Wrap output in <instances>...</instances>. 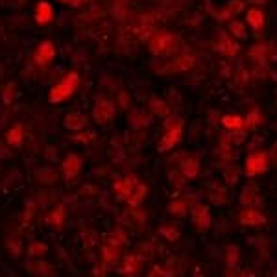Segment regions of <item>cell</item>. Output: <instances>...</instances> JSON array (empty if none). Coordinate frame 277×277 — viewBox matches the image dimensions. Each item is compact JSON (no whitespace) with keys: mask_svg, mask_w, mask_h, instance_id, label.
<instances>
[{"mask_svg":"<svg viewBox=\"0 0 277 277\" xmlns=\"http://www.w3.org/2000/svg\"><path fill=\"white\" fill-rule=\"evenodd\" d=\"M54 17V9L50 6L48 2H39L37 7H35V21L39 24H46V22L52 21Z\"/></svg>","mask_w":277,"mask_h":277,"instance_id":"cell-15","label":"cell"},{"mask_svg":"<svg viewBox=\"0 0 277 277\" xmlns=\"http://www.w3.org/2000/svg\"><path fill=\"white\" fill-rule=\"evenodd\" d=\"M85 117L80 115V113H70L69 117L65 118V126L69 128V130H82L83 126H85Z\"/></svg>","mask_w":277,"mask_h":277,"instance_id":"cell-21","label":"cell"},{"mask_svg":"<svg viewBox=\"0 0 277 277\" xmlns=\"http://www.w3.org/2000/svg\"><path fill=\"white\" fill-rule=\"evenodd\" d=\"M146 192H148L146 185H142V183H137V185H135V188H133V192L130 194V198H128V203H130L132 207H137V205H140V203H142V200L146 198Z\"/></svg>","mask_w":277,"mask_h":277,"instance_id":"cell-20","label":"cell"},{"mask_svg":"<svg viewBox=\"0 0 277 277\" xmlns=\"http://www.w3.org/2000/svg\"><path fill=\"white\" fill-rule=\"evenodd\" d=\"M268 170V153L266 152H251L246 159V176L253 178Z\"/></svg>","mask_w":277,"mask_h":277,"instance_id":"cell-4","label":"cell"},{"mask_svg":"<svg viewBox=\"0 0 277 277\" xmlns=\"http://www.w3.org/2000/svg\"><path fill=\"white\" fill-rule=\"evenodd\" d=\"M240 203L244 207H257L263 203V198L259 196V192L253 187H246L240 194Z\"/></svg>","mask_w":277,"mask_h":277,"instance_id":"cell-14","label":"cell"},{"mask_svg":"<svg viewBox=\"0 0 277 277\" xmlns=\"http://www.w3.org/2000/svg\"><path fill=\"white\" fill-rule=\"evenodd\" d=\"M80 168H82V159L78 155H69L67 161H65V165H63V170H65L67 178H74Z\"/></svg>","mask_w":277,"mask_h":277,"instance_id":"cell-18","label":"cell"},{"mask_svg":"<svg viewBox=\"0 0 277 277\" xmlns=\"http://www.w3.org/2000/svg\"><path fill=\"white\" fill-rule=\"evenodd\" d=\"M224 176H226V181H228L229 185H235L236 181H238V176H240V168H238L236 165H231V163H229V166L226 168Z\"/></svg>","mask_w":277,"mask_h":277,"instance_id":"cell-24","label":"cell"},{"mask_svg":"<svg viewBox=\"0 0 277 277\" xmlns=\"http://www.w3.org/2000/svg\"><path fill=\"white\" fill-rule=\"evenodd\" d=\"M246 19H248V22L251 24V28L257 30V32L264 28V13L259 9V7H251V9H248Z\"/></svg>","mask_w":277,"mask_h":277,"instance_id":"cell-17","label":"cell"},{"mask_svg":"<svg viewBox=\"0 0 277 277\" xmlns=\"http://www.w3.org/2000/svg\"><path fill=\"white\" fill-rule=\"evenodd\" d=\"M194 67V57L190 54H183L180 57H174L172 61L168 63L166 70L170 72H181V70H188Z\"/></svg>","mask_w":277,"mask_h":277,"instance_id":"cell-12","label":"cell"},{"mask_svg":"<svg viewBox=\"0 0 277 277\" xmlns=\"http://www.w3.org/2000/svg\"><path fill=\"white\" fill-rule=\"evenodd\" d=\"M181 174L187 178V180H194L198 174H200V161L196 159L194 155H185L181 159Z\"/></svg>","mask_w":277,"mask_h":277,"instance_id":"cell-10","label":"cell"},{"mask_svg":"<svg viewBox=\"0 0 277 277\" xmlns=\"http://www.w3.org/2000/svg\"><path fill=\"white\" fill-rule=\"evenodd\" d=\"M59 2H65V4H70V6H80L83 0H59Z\"/></svg>","mask_w":277,"mask_h":277,"instance_id":"cell-30","label":"cell"},{"mask_svg":"<svg viewBox=\"0 0 277 277\" xmlns=\"http://www.w3.org/2000/svg\"><path fill=\"white\" fill-rule=\"evenodd\" d=\"M183 138V120L180 117H166L165 120V135L161 138L159 142V150L161 152H166L174 146L181 142Z\"/></svg>","mask_w":277,"mask_h":277,"instance_id":"cell-2","label":"cell"},{"mask_svg":"<svg viewBox=\"0 0 277 277\" xmlns=\"http://www.w3.org/2000/svg\"><path fill=\"white\" fill-rule=\"evenodd\" d=\"M216 48H218V52H220L224 57H235L236 52H238V45H236L235 41H231L228 35L224 34V32H220L218 34V41H216Z\"/></svg>","mask_w":277,"mask_h":277,"instance_id":"cell-9","label":"cell"},{"mask_svg":"<svg viewBox=\"0 0 277 277\" xmlns=\"http://www.w3.org/2000/svg\"><path fill=\"white\" fill-rule=\"evenodd\" d=\"M249 2H251V4H259V6H261V4H266L268 0H249Z\"/></svg>","mask_w":277,"mask_h":277,"instance_id":"cell-31","label":"cell"},{"mask_svg":"<svg viewBox=\"0 0 277 277\" xmlns=\"http://www.w3.org/2000/svg\"><path fill=\"white\" fill-rule=\"evenodd\" d=\"M168 211L176 216H183L187 215L188 211V201L187 200H174L170 205H168Z\"/></svg>","mask_w":277,"mask_h":277,"instance_id":"cell-22","label":"cell"},{"mask_svg":"<svg viewBox=\"0 0 277 277\" xmlns=\"http://www.w3.org/2000/svg\"><path fill=\"white\" fill-rule=\"evenodd\" d=\"M92 115L96 118V122L105 124V122H109L111 118L115 117V105L111 104V102H107V100H102V102H98V104L94 105Z\"/></svg>","mask_w":277,"mask_h":277,"instance_id":"cell-8","label":"cell"},{"mask_svg":"<svg viewBox=\"0 0 277 277\" xmlns=\"http://www.w3.org/2000/svg\"><path fill=\"white\" fill-rule=\"evenodd\" d=\"M78 85H80V76H78V72H69L61 82L55 85L54 89L50 91V102H54V104L63 102L65 98H69L70 94L78 89Z\"/></svg>","mask_w":277,"mask_h":277,"instance_id":"cell-3","label":"cell"},{"mask_svg":"<svg viewBox=\"0 0 277 277\" xmlns=\"http://www.w3.org/2000/svg\"><path fill=\"white\" fill-rule=\"evenodd\" d=\"M54 55H55L54 45L50 41H45L39 45V48L35 52V61L39 63V65H46V63H50L54 59Z\"/></svg>","mask_w":277,"mask_h":277,"instance_id":"cell-11","label":"cell"},{"mask_svg":"<svg viewBox=\"0 0 277 277\" xmlns=\"http://www.w3.org/2000/svg\"><path fill=\"white\" fill-rule=\"evenodd\" d=\"M244 9V0H229L226 6H222L218 11L215 13V17L218 21H229L235 15H238Z\"/></svg>","mask_w":277,"mask_h":277,"instance_id":"cell-7","label":"cell"},{"mask_svg":"<svg viewBox=\"0 0 277 277\" xmlns=\"http://www.w3.org/2000/svg\"><path fill=\"white\" fill-rule=\"evenodd\" d=\"M150 107H152L153 115H157V117H168V113H170L168 104H165L163 100H152Z\"/></svg>","mask_w":277,"mask_h":277,"instance_id":"cell-23","label":"cell"},{"mask_svg":"<svg viewBox=\"0 0 277 277\" xmlns=\"http://www.w3.org/2000/svg\"><path fill=\"white\" fill-rule=\"evenodd\" d=\"M148 48L153 55H174L180 50V39L174 34L159 32V34L152 35Z\"/></svg>","mask_w":277,"mask_h":277,"instance_id":"cell-1","label":"cell"},{"mask_svg":"<svg viewBox=\"0 0 277 277\" xmlns=\"http://www.w3.org/2000/svg\"><path fill=\"white\" fill-rule=\"evenodd\" d=\"M192 222H194V228L198 231H207L211 228V211H209L207 205H201L198 203L196 207L192 209Z\"/></svg>","mask_w":277,"mask_h":277,"instance_id":"cell-5","label":"cell"},{"mask_svg":"<svg viewBox=\"0 0 277 277\" xmlns=\"http://www.w3.org/2000/svg\"><path fill=\"white\" fill-rule=\"evenodd\" d=\"M238 222L242 224V226H264L266 224V216L255 207H248L240 211V215H238Z\"/></svg>","mask_w":277,"mask_h":277,"instance_id":"cell-6","label":"cell"},{"mask_svg":"<svg viewBox=\"0 0 277 277\" xmlns=\"http://www.w3.org/2000/svg\"><path fill=\"white\" fill-rule=\"evenodd\" d=\"M209 196H211V200L215 201V205H220V203H226V201H228V192H226L224 188H216V192L213 190Z\"/></svg>","mask_w":277,"mask_h":277,"instance_id":"cell-28","label":"cell"},{"mask_svg":"<svg viewBox=\"0 0 277 277\" xmlns=\"http://www.w3.org/2000/svg\"><path fill=\"white\" fill-rule=\"evenodd\" d=\"M168 276V272H165L161 266H155L152 272H150V277H166Z\"/></svg>","mask_w":277,"mask_h":277,"instance_id":"cell-29","label":"cell"},{"mask_svg":"<svg viewBox=\"0 0 277 277\" xmlns=\"http://www.w3.org/2000/svg\"><path fill=\"white\" fill-rule=\"evenodd\" d=\"M222 126L229 132H240V130H244V118L240 115H224Z\"/></svg>","mask_w":277,"mask_h":277,"instance_id":"cell-16","label":"cell"},{"mask_svg":"<svg viewBox=\"0 0 277 277\" xmlns=\"http://www.w3.org/2000/svg\"><path fill=\"white\" fill-rule=\"evenodd\" d=\"M159 233L165 236V238H168L170 242L178 240V236H180V231H178L176 226H163V228L159 229Z\"/></svg>","mask_w":277,"mask_h":277,"instance_id":"cell-27","label":"cell"},{"mask_svg":"<svg viewBox=\"0 0 277 277\" xmlns=\"http://www.w3.org/2000/svg\"><path fill=\"white\" fill-rule=\"evenodd\" d=\"M229 32L235 35V37H238V39H246V26H244V22L240 21H233L231 24H229Z\"/></svg>","mask_w":277,"mask_h":277,"instance_id":"cell-25","label":"cell"},{"mask_svg":"<svg viewBox=\"0 0 277 277\" xmlns=\"http://www.w3.org/2000/svg\"><path fill=\"white\" fill-rule=\"evenodd\" d=\"M138 181L130 176V178H124V180L117 181V185H115V190H117V196L118 198H122V200H128L130 198V194L133 192V188L137 185Z\"/></svg>","mask_w":277,"mask_h":277,"instance_id":"cell-13","label":"cell"},{"mask_svg":"<svg viewBox=\"0 0 277 277\" xmlns=\"http://www.w3.org/2000/svg\"><path fill=\"white\" fill-rule=\"evenodd\" d=\"M261 122H263V113H261L259 107H253V109L244 117V128H246V130H255Z\"/></svg>","mask_w":277,"mask_h":277,"instance_id":"cell-19","label":"cell"},{"mask_svg":"<svg viewBox=\"0 0 277 277\" xmlns=\"http://www.w3.org/2000/svg\"><path fill=\"white\" fill-rule=\"evenodd\" d=\"M238 257H240V249L238 246H229L228 248V266L229 268H236V263H238Z\"/></svg>","mask_w":277,"mask_h":277,"instance_id":"cell-26","label":"cell"}]
</instances>
